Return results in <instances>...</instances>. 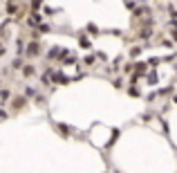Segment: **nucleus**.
<instances>
[{
	"label": "nucleus",
	"mask_w": 177,
	"mask_h": 173,
	"mask_svg": "<svg viewBox=\"0 0 177 173\" xmlns=\"http://www.w3.org/2000/svg\"><path fill=\"white\" fill-rule=\"evenodd\" d=\"M27 54H29V56H36V54H38V45H36V43H31V45L27 47Z\"/></svg>",
	"instance_id": "obj_1"
},
{
	"label": "nucleus",
	"mask_w": 177,
	"mask_h": 173,
	"mask_svg": "<svg viewBox=\"0 0 177 173\" xmlns=\"http://www.w3.org/2000/svg\"><path fill=\"white\" fill-rule=\"evenodd\" d=\"M25 74H27V76H29V74H34V67H31V65H27V67H25Z\"/></svg>",
	"instance_id": "obj_2"
}]
</instances>
